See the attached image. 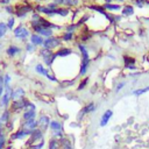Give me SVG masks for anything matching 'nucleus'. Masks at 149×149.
Listing matches in <instances>:
<instances>
[{"label": "nucleus", "instance_id": "0eeeda50", "mask_svg": "<svg viewBox=\"0 0 149 149\" xmlns=\"http://www.w3.org/2000/svg\"><path fill=\"white\" fill-rule=\"evenodd\" d=\"M24 96H26V91H24L22 88H16V89H13L12 91V102H15V100H20V99H23Z\"/></svg>", "mask_w": 149, "mask_h": 149}, {"label": "nucleus", "instance_id": "5701e85b", "mask_svg": "<svg viewBox=\"0 0 149 149\" xmlns=\"http://www.w3.org/2000/svg\"><path fill=\"white\" fill-rule=\"evenodd\" d=\"M7 24L4 23V22H0V39H1L3 36H5V34L7 33Z\"/></svg>", "mask_w": 149, "mask_h": 149}, {"label": "nucleus", "instance_id": "393cba45", "mask_svg": "<svg viewBox=\"0 0 149 149\" xmlns=\"http://www.w3.org/2000/svg\"><path fill=\"white\" fill-rule=\"evenodd\" d=\"M43 147H44V140L37 142V143H35V144H32V146H29L28 148H29V149H42Z\"/></svg>", "mask_w": 149, "mask_h": 149}, {"label": "nucleus", "instance_id": "f257e3e1", "mask_svg": "<svg viewBox=\"0 0 149 149\" xmlns=\"http://www.w3.org/2000/svg\"><path fill=\"white\" fill-rule=\"evenodd\" d=\"M29 103H30V102L28 100V99H26V98L20 99V100L12 102V103H11V106H9V109H11L12 113H19V112L26 109Z\"/></svg>", "mask_w": 149, "mask_h": 149}, {"label": "nucleus", "instance_id": "4468645a", "mask_svg": "<svg viewBox=\"0 0 149 149\" xmlns=\"http://www.w3.org/2000/svg\"><path fill=\"white\" fill-rule=\"evenodd\" d=\"M9 142V138H8V134L6 132L0 134V149H6Z\"/></svg>", "mask_w": 149, "mask_h": 149}, {"label": "nucleus", "instance_id": "2f4dec72", "mask_svg": "<svg viewBox=\"0 0 149 149\" xmlns=\"http://www.w3.org/2000/svg\"><path fill=\"white\" fill-rule=\"evenodd\" d=\"M125 85H126V83H125V82L119 83V84H118V86H117V89H115V91H117V92H119V91H120V90H121V89H122Z\"/></svg>", "mask_w": 149, "mask_h": 149}, {"label": "nucleus", "instance_id": "a18cd8bd", "mask_svg": "<svg viewBox=\"0 0 149 149\" xmlns=\"http://www.w3.org/2000/svg\"><path fill=\"white\" fill-rule=\"evenodd\" d=\"M39 1H40V0H39Z\"/></svg>", "mask_w": 149, "mask_h": 149}, {"label": "nucleus", "instance_id": "dca6fc26", "mask_svg": "<svg viewBox=\"0 0 149 149\" xmlns=\"http://www.w3.org/2000/svg\"><path fill=\"white\" fill-rule=\"evenodd\" d=\"M30 42L32 44L34 45H43V39L40 36V35H37V34H33L32 37H30Z\"/></svg>", "mask_w": 149, "mask_h": 149}, {"label": "nucleus", "instance_id": "bb28decb", "mask_svg": "<svg viewBox=\"0 0 149 149\" xmlns=\"http://www.w3.org/2000/svg\"><path fill=\"white\" fill-rule=\"evenodd\" d=\"M11 80H12V77L9 76L8 73H6L4 76V88H6V86H9L11 85Z\"/></svg>", "mask_w": 149, "mask_h": 149}, {"label": "nucleus", "instance_id": "2eb2a0df", "mask_svg": "<svg viewBox=\"0 0 149 149\" xmlns=\"http://www.w3.org/2000/svg\"><path fill=\"white\" fill-rule=\"evenodd\" d=\"M78 48H79V50L82 51V55H83V63H88L89 64L90 57H89V53H88V49H86V47L83 45V44H79Z\"/></svg>", "mask_w": 149, "mask_h": 149}, {"label": "nucleus", "instance_id": "72a5a7b5", "mask_svg": "<svg viewBox=\"0 0 149 149\" xmlns=\"http://www.w3.org/2000/svg\"><path fill=\"white\" fill-rule=\"evenodd\" d=\"M143 1H146V0H136L135 4L138 5L139 7H142V6H143Z\"/></svg>", "mask_w": 149, "mask_h": 149}, {"label": "nucleus", "instance_id": "7ed1b4c3", "mask_svg": "<svg viewBox=\"0 0 149 149\" xmlns=\"http://www.w3.org/2000/svg\"><path fill=\"white\" fill-rule=\"evenodd\" d=\"M29 141H28V146H32V144H35L37 142H40L42 140H44V132H42L40 128H36L32 135L29 136Z\"/></svg>", "mask_w": 149, "mask_h": 149}, {"label": "nucleus", "instance_id": "79ce46f5", "mask_svg": "<svg viewBox=\"0 0 149 149\" xmlns=\"http://www.w3.org/2000/svg\"><path fill=\"white\" fill-rule=\"evenodd\" d=\"M106 1V4H109V3H112V0H105Z\"/></svg>", "mask_w": 149, "mask_h": 149}, {"label": "nucleus", "instance_id": "9d476101", "mask_svg": "<svg viewBox=\"0 0 149 149\" xmlns=\"http://www.w3.org/2000/svg\"><path fill=\"white\" fill-rule=\"evenodd\" d=\"M33 28L40 35H43V36H47V37H51V35H53V30L50 28H44V27H41V26H36V27H33Z\"/></svg>", "mask_w": 149, "mask_h": 149}, {"label": "nucleus", "instance_id": "39448f33", "mask_svg": "<svg viewBox=\"0 0 149 149\" xmlns=\"http://www.w3.org/2000/svg\"><path fill=\"white\" fill-rule=\"evenodd\" d=\"M24 131H28V132H34L37 128V119H30L27 121H23L21 123V127Z\"/></svg>", "mask_w": 149, "mask_h": 149}, {"label": "nucleus", "instance_id": "f8f14e48", "mask_svg": "<svg viewBox=\"0 0 149 149\" xmlns=\"http://www.w3.org/2000/svg\"><path fill=\"white\" fill-rule=\"evenodd\" d=\"M112 115H113V111L112 109H107L105 113L102 115V119H100V123H99V125H100L102 127H104V126H106L107 123H108V121H109V119L112 118Z\"/></svg>", "mask_w": 149, "mask_h": 149}, {"label": "nucleus", "instance_id": "473e14b6", "mask_svg": "<svg viewBox=\"0 0 149 149\" xmlns=\"http://www.w3.org/2000/svg\"><path fill=\"white\" fill-rule=\"evenodd\" d=\"M34 47H35V45H34V44H32V43L27 44V45H26V49H27V51H33L34 49H35Z\"/></svg>", "mask_w": 149, "mask_h": 149}, {"label": "nucleus", "instance_id": "423d86ee", "mask_svg": "<svg viewBox=\"0 0 149 149\" xmlns=\"http://www.w3.org/2000/svg\"><path fill=\"white\" fill-rule=\"evenodd\" d=\"M57 45H59V40L56 37H48V39L43 42V47L48 50H51V49L56 48Z\"/></svg>", "mask_w": 149, "mask_h": 149}, {"label": "nucleus", "instance_id": "20e7f679", "mask_svg": "<svg viewBox=\"0 0 149 149\" xmlns=\"http://www.w3.org/2000/svg\"><path fill=\"white\" fill-rule=\"evenodd\" d=\"M50 118L45 114L40 115V118L37 119V128H40L42 132H45L49 128V125H50Z\"/></svg>", "mask_w": 149, "mask_h": 149}, {"label": "nucleus", "instance_id": "6ab92c4d", "mask_svg": "<svg viewBox=\"0 0 149 149\" xmlns=\"http://www.w3.org/2000/svg\"><path fill=\"white\" fill-rule=\"evenodd\" d=\"M94 108H96L94 103H89L88 105H86V106L82 109V115L88 114V113H90V112H93V111H94Z\"/></svg>", "mask_w": 149, "mask_h": 149}, {"label": "nucleus", "instance_id": "b1692460", "mask_svg": "<svg viewBox=\"0 0 149 149\" xmlns=\"http://www.w3.org/2000/svg\"><path fill=\"white\" fill-rule=\"evenodd\" d=\"M56 14H59L62 16H67L69 14L68 8H56Z\"/></svg>", "mask_w": 149, "mask_h": 149}, {"label": "nucleus", "instance_id": "c756f323", "mask_svg": "<svg viewBox=\"0 0 149 149\" xmlns=\"http://www.w3.org/2000/svg\"><path fill=\"white\" fill-rule=\"evenodd\" d=\"M14 18H11L9 20H8V22H7V27L9 28V29H12V28H13V26H14Z\"/></svg>", "mask_w": 149, "mask_h": 149}, {"label": "nucleus", "instance_id": "6e6552de", "mask_svg": "<svg viewBox=\"0 0 149 149\" xmlns=\"http://www.w3.org/2000/svg\"><path fill=\"white\" fill-rule=\"evenodd\" d=\"M14 36L18 37V39H20V40H24V39H27V37L29 36V32L24 27L19 26L16 29H14Z\"/></svg>", "mask_w": 149, "mask_h": 149}, {"label": "nucleus", "instance_id": "cd10ccee", "mask_svg": "<svg viewBox=\"0 0 149 149\" xmlns=\"http://www.w3.org/2000/svg\"><path fill=\"white\" fill-rule=\"evenodd\" d=\"M104 8L113 9V11H118V9H120V6H119V5H112V4H105Z\"/></svg>", "mask_w": 149, "mask_h": 149}, {"label": "nucleus", "instance_id": "f3484780", "mask_svg": "<svg viewBox=\"0 0 149 149\" xmlns=\"http://www.w3.org/2000/svg\"><path fill=\"white\" fill-rule=\"evenodd\" d=\"M21 50H20V48L19 47H16V45H11V47H8L7 48V50H6V53H7V55L9 56V57H14L16 54H19Z\"/></svg>", "mask_w": 149, "mask_h": 149}, {"label": "nucleus", "instance_id": "c85d7f7f", "mask_svg": "<svg viewBox=\"0 0 149 149\" xmlns=\"http://www.w3.org/2000/svg\"><path fill=\"white\" fill-rule=\"evenodd\" d=\"M72 37H73V34H72V33H65V34L63 35V40H64V41H70Z\"/></svg>", "mask_w": 149, "mask_h": 149}, {"label": "nucleus", "instance_id": "58836bf2", "mask_svg": "<svg viewBox=\"0 0 149 149\" xmlns=\"http://www.w3.org/2000/svg\"><path fill=\"white\" fill-rule=\"evenodd\" d=\"M65 0H55V4L56 5H61V4H64Z\"/></svg>", "mask_w": 149, "mask_h": 149}, {"label": "nucleus", "instance_id": "a211bd4d", "mask_svg": "<svg viewBox=\"0 0 149 149\" xmlns=\"http://www.w3.org/2000/svg\"><path fill=\"white\" fill-rule=\"evenodd\" d=\"M48 149H61V142L59 140H56L51 138L48 142Z\"/></svg>", "mask_w": 149, "mask_h": 149}, {"label": "nucleus", "instance_id": "37998d69", "mask_svg": "<svg viewBox=\"0 0 149 149\" xmlns=\"http://www.w3.org/2000/svg\"><path fill=\"white\" fill-rule=\"evenodd\" d=\"M118 1H123V0H118Z\"/></svg>", "mask_w": 149, "mask_h": 149}, {"label": "nucleus", "instance_id": "c9c22d12", "mask_svg": "<svg viewBox=\"0 0 149 149\" xmlns=\"http://www.w3.org/2000/svg\"><path fill=\"white\" fill-rule=\"evenodd\" d=\"M4 132H6V131H5V126L3 125L1 122H0V134H1V133H4Z\"/></svg>", "mask_w": 149, "mask_h": 149}, {"label": "nucleus", "instance_id": "4be33fe9", "mask_svg": "<svg viewBox=\"0 0 149 149\" xmlns=\"http://www.w3.org/2000/svg\"><path fill=\"white\" fill-rule=\"evenodd\" d=\"M121 13L123 15H132L134 13V8L132 6H129V5H127V6L123 7V9L121 11Z\"/></svg>", "mask_w": 149, "mask_h": 149}, {"label": "nucleus", "instance_id": "a878e982", "mask_svg": "<svg viewBox=\"0 0 149 149\" xmlns=\"http://www.w3.org/2000/svg\"><path fill=\"white\" fill-rule=\"evenodd\" d=\"M147 91H149V86H147V88H144V89H138V90L133 91V94H134V96H140V94L146 93Z\"/></svg>", "mask_w": 149, "mask_h": 149}, {"label": "nucleus", "instance_id": "e433bc0d", "mask_svg": "<svg viewBox=\"0 0 149 149\" xmlns=\"http://www.w3.org/2000/svg\"><path fill=\"white\" fill-rule=\"evenodd\" d=\"M4 92H5V88L1 86V88H0V99H1V97L4 96Z\"/></svg>", "mask_w": 149, "mask_h": 149}, {"label": "nucleus", "instance_id": "4c0bfd02", "mask_svg": "<svg viewBox=\"0 0 149 149\" xmlns=\"http://www.w3.org/2000/svg\"><path fill=\"white\" fill-rule=\"evenodd\" d=\"M4 86V76L3 74H0V88Z\"/></svg>", "mask_w": 149, "mask_h": 149}, {"label": "nucleus", "instance_id": "7c9ffc66", "mask_svg": "<svg viewBox=\"0 0 149 149\" xmlns=\"http://www.w3.org/2000/svg\"><path fill=\"white\" fill-rule=\"evenodd\" d=\"M86 84H88V78H85L82 83H80V85H79V88H78V90H82L83 88H85V86H86Z\"/></svg>", "mask_w": 149, "mask_h": 149}, {"label": "nucleus", "instance_id": "9b49d317", "mask_svg": "<svg viewBox=\"0 0 149 149\" xmlns=\"http://www.w3.org/2000/svg\"><path fill=\"white\" fill-rule=\"evenodd\" d=\"M30 119H36V109H27L22 113V117H21L22 122Z\"/></svg>", "mask_w": 149, "mask_h": 149}, {"label": "nucleus", "instance_id": "f704fd0d", "mask_svg": "<svg viewBox=\"0 0 149 149\" xmlns=\"http://www.w3.org/2000/svg\"><path fill=\"white\" fill-rule=\"evenodd\" d=\"M74 28H76V26H74V24H72V26H70V27H68V29H67V33H72Z\"/></svg>", "mask_w": 149, "mask_h": 149}, {"label": "nucleus", "instance_id": "412c9836", "mask_svg": "<svg viewBox=\"0 0 149 149\" xmlns=\"http://www.w3.org/2000/svg\"><path fill=\"white\" fill-rule=\"evenodd\" d=\"M35 70H36V72L37 73H40V74H43V76H48V74H49V71L42 65V64H37L36 67H35Z\"/></svg>", "mask_w": 149, "mask_h": 149}, {"label": "nucleus", "instance_id": "c03bdc74", "mask_svg": "<svg viewBox=\"0 0 149 149\" xmlns=\"http://www.w3.org/2000/svg\"><path fill=\"white\" fill-rule=\"evenodd\" d=\"M24 149H29V148H24Z\"/></svg>", "mask_w": 149, "mask_h": 149}, {"label": "nucleus", "instance_id": "f03ea898", "mask_svg": "<svg viewBox=\"0 0 149 149\" xmlns=\"http://www.w3.org/2000/svg\"><path fill=\"white\" fill-rule=\"evenodd\" d=\"M33 132H28V131H24L22 128H19L18 131H15L14 133H12L9 135V141H16V140H23L26 138H29L32 135Z\"/></svg>", "mask_w": 149, "mask_h": 149}, {"label": "nucleus", "instance_id": "a19ab883", "mask_svg": "<svg viewBox=\"0 0 149 149\" xmlns=\"http://www.w3.org/2000/svg\"><path fill=\"white\" fill-rule=\"evenodd\" d=\"M7 11L9 12V13H13V11H12V8H9V7H7Z\"/></svg>", "mask_w": 149, "mask_h": 149}, {"label": "nucleus", "instance_id": "ddd939ff", "mask_svg": "<svg viewBox=\"0 0 149 149\" xmlns=\"http://www.w3.org/2000/svg\"><path fill=\"white\" fill-rule=\"evenodd\" d=\"M49 128H50L51 132H63V125L57 120H51Z\"/></svg>", "mask_w": 149, "mask_h": 149}, {"label": "nucleus", "instance_id": "ea45409f", "mask_svg": "<svg viewBox=\"0 0 149 149\" xmlns=\"http://www.w3.org/2000/svg\"><path fill=\"white\" fill-rule=\"evenodd\" d=\"M11 1V0H0V3H1V4H8Z\"/></svg>", "mask_w": 149, "mask_h": 149}, {"label": "nucleus", "instance_id": "1a4fd4ad", "mask_svg": "<svg viewBox=\"0 0 149 149\" xmlns=\"http://www.w3.org/2000/svg\"><path fill=\"white\" fill-rule=\"evenodd\" d=\"M11 120H12V112H11V109L9 108L4 109L1 112V114H0V122L5 126L6 123H8Z\"/></svg>", "mask_w": 149, "mask_h": 149}, {"label": "nucleus", "instance_id": "aec40b11", "mask_svg": "<svg viewBox=\"0 0 149 149\" xmlns=\"http://www.w3.org/2000/svg\"><path fill=\"white\" fill-rule=\"evenodd\" d=\"M72 51L70 50L69 48H62V49H59V50L55 54V56L57 57V56H61V57H65V56H68V55H70Z\"/></svg>", "mask_w": 149, "mask_h": 149}]
</instances>
